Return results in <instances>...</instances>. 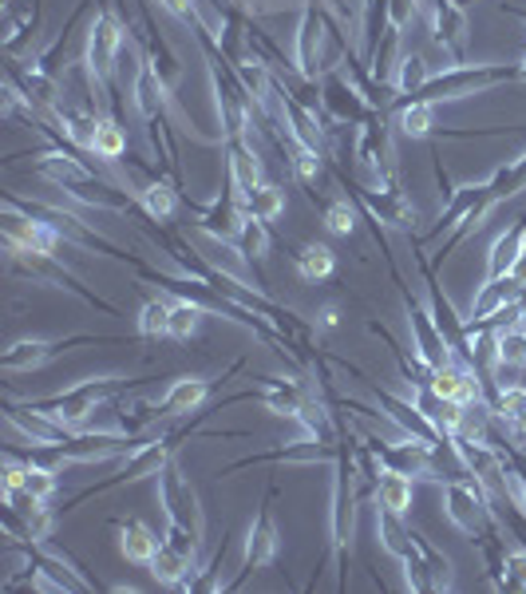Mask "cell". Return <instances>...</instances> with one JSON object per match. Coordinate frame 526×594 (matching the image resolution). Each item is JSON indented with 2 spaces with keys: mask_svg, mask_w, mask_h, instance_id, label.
Returning <instances> with one entry per match:
<instances>
[{
  "mask_svg": "<svg viewBox=\"0 0 526 594\" xmlns=\"http://www.w3.org/2000/svg\"><path fill=\"white\" fill-rule=\"evenodd\" d=\"M523 231H526V219H515V226H506L491 246V258H487V277H503L511 274L515 258L523 253Z\"/></svg>",
  "mask_w": 526,
  "mask_h": 594,
  "instance_id": "4dcf8cb0",
  "label": "cell"
},
{
  "mask_svg": "<svg viewBox=\"0 0 526 594\" xmlns=\"http://www.w3.org/2000/svg\"><path fill=\"white\" fill-rule=\"evenodd\" d=\"M313 396V388L301 385V376H262V405L274 417H293L305 408V400Z\"/></svg>",
  "mask_w": 526,
  "mask_h": 594,
  "instance_id": "484cf974",
  "label": "cell"
},
{
  "mask_svg": "<svg viewBox=\"0 0 526 594\" xmlns=\"http://www.w3.org/2000/svg\"><path fill=\"white\" fill-rule=\"evenodd\" d=\"M396 127L408 139H431L436 135V108L431 103H408L404 111H396Z\"/></svg>",
  "mask_w": 526,
  "mask_h": 594,
  "instance_id": "ab89813d",
  "label": "cell"
},
{
  "mask_svg": "<svg viewBox=\"0 0 526 594\" xmlns=\"http://www.w3.org/2000/svg\"><path fill=\"white\" fill-rule=\"evenodd\" d=\"M222 151H226V175H230L238 198L246 202L253 187L262 183V151L253 139H222Z\"/></svg>",
  "mask_w": 526,
  "mask_h": 594,
  "instance_id": "7402d4cb",
  "label": "cell"
},
{
  "mask_svg": "<svg viewBox=\"0 0 526 594\" xmlns=\"http://www.w3.org/2000/svg\"><path fill=\"white\" fill-rule=\"evenodd\" d=\"M274 499H277V484L270 480L265 484L262 504H258V516H253L250 531H246V547H241V567H238V579L226 583V591H238L253 571H265L270 562L277 559L281 550V531H277V519H274Z\"/></svg>",
  "mask_w": 526,
  "mask_h": 594,
  "instance_id": "9c48e42d",
  "label": "cell"
},
{
  "mask_svg": "<svg viewBox=\"0 0 526 594\" xmlns=\"http://www.w3.org/2000/svg\"><path fill=\"white\" fill-rule=\"evenodd\" d=\"M412 543H416V550L424 555V562L431 567V579H436V591H451L455 586V567H451V559L443 555V550L436 547V543L424 535L419 528H412Z\"/></svg>",
  "mask_w": 526,
  "mask_h": 594,
  "instance_id": "74e56055",
  "label": "cell"
},
{
  "mask_svg": "<svg viewBox=\"0 0 526 594\" xmlns=\"http://www.w3.org/2000/svg\"><path fill=\"white\" fill-rule=\"evenodd\" d=\"M159 507H163L166 523H178V528L195 531V535H206V516H202L198 492L175 460L159 472Z\"/></svg>",
  "mask_w": 526,
  "mask_h": 594,
  "instance_id": "4fadbf2b",
  "label": "cell"
},
{
  "mask_svg": "<svg viewBox=\"0 0 526 594\" xmlns=\"http://www.w3.org/2000/svg\"><path fill=\"white\" fill-rule=\"evenodd\" d=\"M494 364H511V369H526V321L494 330Z\"/></svg>",
  "mask_w": 526,
  "mask_h": 594,
  "instance_id": "d590c367",
  "label": "cell"
},
{
  "mask_svg": "<svg viewBox=\"0 0 526 594\" xmlns=\"http://www.w3.org/2000/svg\"><path fill=\"white\" fill-rule=\"evenodd\" d=\"M214 412H222V408L218 405H206V408H198L190 424H178V429H166V432H154V436H147L139 448H132L127 456H123V463L115 468V475H108L103 484L84 487L79 495H72V499L64 504V511H72V507H79V504H88V499L111 492V487H127V484H139V480H147V475H159L166 463L175 460V451L183 448V444L195 441V436H202V432H198V424H202L206 417H214Z\"/></svg>",
  "mask_w": 526,
  "mask_h": 594,
  "instance_id": "6da1fadb",
  "label": "cell"
},
{
  "mask_svg": "<svg viewBox=\"0 0 526 594\" xmlns=\"http://www.w3.org/2000/svg\"><path fill=\"white\" fill-rule=\"evenodd\" d=\"M416 16H419V0H388V28H400V33H404Z\"/></svg>",
  "mask_w": 526,
  "mask_h": 594,
  "instance_id": "bcb514c9",
  "label": "cell"
},
{
  "mask_svg": "<svg viewBox=\"0 0 526 594\" xmlns=\"http://www.w3.org/2000/svg\"><path fill=\"white\" fill-rule=\"evenodd\" d=\"M230 531H222V547L214 550V562H210V571L206 574H195V583H190V594H210V591H222L218 583V571H222V562H226V550H230Z\"/></svg>",
  "mask_w": 526,
  "mask_h": 594,
  "instance_id": "b9f144b4",
  "label": "cell"
},
{
  "mask_svg": "<svg viewBox=\"0 0 526 594\" xmlns=\"http://www.w3.org/2000/svg\"><path fill=\"white\" fill-rule=\"evenodd\" d=\"M345 187H349V195L356 198V207L364 210V219L380 222V226H392V231H404L412 234L419 222V210L412 207L404 198V190L400 187H364V183H352V178L337 175Z\"/></svg>",
  "mask_w": 526,
  "mask_h": 594,
  "instance_id": "8fae6325",
  "label": "cell"
},
{
  "mask_svg": "<svg viewBox=\"0 0 526 594\" xmlns=\"http://www.w3.org/2000/svg\"><path fill=\"white\" fill-rule=\"evenodd\" d=\"M159 4H163L178 24H187V28H198V24L206 21V16L198 12V0H159Z\"/></svg>",
  "mask_w": 526,
  "mask_h": 594,
  "instance_id": "f6af8a7d",
  "label": "cell"
},
{
  "mask_svg": "<svg viewBox=\"0 0 526 594\" xmlns=\"http://www.w3.org/2000/svg\"><path fill=\"white\" fill-rule=\"evenodd\" d=\"M337 321H340V309L333 306H321L317 309V318H313V325H317V333H329V330H337Z\"/></svg>",
  "mask_w": 526,
  "mask_h": 594,
  "instance_id": "7dc6e473",
  "label": "cell"
},
{
  "mask_svg": "<svg viewBox=\"0 0 526 594\" xmlns=\"http://www.w3.org/2000/svg\"><path fill=\"white\" fill-rule=\"evenodd\" d=\"M439 487H443V511H448V519L472 543H479L483 535L499 523L491 511V492H487L475 475H467V472L448 475V480H439Z\"/></svg>",
  "mask_w": 526,
  "mask_h": 594,
  "instance_id": "ba28073f",
  "label": "cell"
},
{
  "mask_svg": "<svg viewBox=\"0 0 526 594\" xmlns=\"http://www.w3.org/2000/svg\"><path fill=\"white\" fill-rule=\"evenodd\" d=\"M111 528H115V535H120L123 559L135 562V567H147V562L154 559V550L163 547V540H159V535H154V531L147 528L143 519L115 516V519H111Z\"/></svg>",
  "mask_w": 526,
  "mask_h": 594,
  "instance_id": "cb8c5ba5",
  "label": "cell"
},
{
  "mask_svg": "<svg viewBox=\"0 0 526 594\" xmlns=\"http://www.w3.org/2000/svg\"><path fill=\"white\" fill-rule=\"evenodd\" d=\"M503 591H526V547L506 550V586Z\"/></svg>",
  "mask_w": 526,
  "mask_h": 594,
  "instance_id": "ee69618b",
  "label": "cell"
},
{
  "mask_svg": "<svg viewBox=\"0 0 526 594\" xmlns=\"http://www.w3.org/2000/svg\"><path fill=\"white\" fill-rule=\"evenodd\" d=\"M321 219H325V231L337 234V238H352L356 234V219H361V207H356V198H333L325 202L321 210Z\"/></svg>",
  "mask_w": 526,
  "mask_h": 594,
  "instance_id": "f35d334b",
  "label": "cell"
},
{
  "mask_svg": "<svg viewBox=\"0 0 526 594\" xmlns=\"http://www.w3.org/2000/svg\"><path fill=\"white\" fill-rule=\"evenodd\" d=\"M321 108L329 115V123H340V127H364V123L373 120L376 108L368 103L352 76H345L340 67H329L325 76H321Z\"/></svg>",
  "mask_w": 526,
  "mask_h": 594,
  "instance_id": "5bb4252c",
  "label": "cell"
},
{
  "mask_svg": "<svg viewBox=\"0 0 526 594\" xmlns=\"http://www.w3.org/2000/svg\"><path fill=\"white\" fill-rule=\"evenodd\" d=\"M135 337H143V342H163V337H171V301H166V297L143 301L139 318H135Z\"/></svg>",
  "mask_w": 526,
  "mask_h": 594,
  "instance_id": "836d02e7",
  "label": "cell"
},
{
  "mask_svg": "<svg viewBox=\"0 0 526 594\" xmlns=\"http://www.w3.org/2000/svg\"><path fill=\"white\" fill-rule=\"evenodd\" d=\"M79 345H127V337H111V333H72V337H24V342L9 345L0 352V369L4 373H33L40 364L64 357L67 349H79Z\"/></svg>",
  "mask_w": 526,
  "mask_h": 594,
  "instance_id": "30bf717a",
  "label": "cell"
},
{
  "mask_svg": "<svg viewBox=\"0 0 526 594\" xmlns=\"http://www.w3.org/2000/svg\"><path fill=\"white\" fill-rule=\"evenodd\" d=\"M356 456H352V441H340V456L333 460V555H337V591L349 586V550L356 540Z\"/></svg>",
  "mask_w": 526,
  "mask_h": 594,
  "instance_id": "277c9868",
  "label": "cell"
},
{
  "mask_svg": "<svg viewBox=\"0 0 526 594\" xmlns=\"http://www.w3.org/2000/svg\"><path fill=\"white\" fill-rule=\"evenodd\" d=\"M202 318H210L206 309L183 297H171V342H195L202 330Z\"/></svg>",
  "mask_w": 526,
  "mask_h": 594,
  "instance_id": "8d00e7d4",
  "label": "cell"
},
{
  "mask_svg": "<svg viewBox=\"0 0 526 594\" xmlns=\"http://www.w3.org/2000/svg\"><path fill=\"white\" fill-rule=\"evenodd\" d=\"M241 219H246V210H241L238 190H234L230 175H226V183H222V195L214 198L210 207H202L195 214V231H202L206 238H214V243L234 246V238H238V231H241Z\"/></svg>",
  "mask_w": 526,
  "mask_h": 594,
  "instance_id": "e0dca14e",
  "label": "cell"
},
{
  "mask_svg": "<svg viewBox=\"0 0 526 594\" xmlns=\"http://www.w3.org/2000/svg\"><path fill=\"white\" fill-rule=\"evenodd\" d=\"M364 448H373L376 460H380L388 472H400V475H412V480H431V484H439L436 463H431L436 448H428V444L412 441V436H404V441H384V436H376V432H364Z\"/></svg>",
  "mask_w": 526,
  "mask_h": 594,
  "instance_id": "9a60e30c",
  "label": "cell"
},
{
  "mask_svg": "<svg viewBox=\"0 0 526 594\" xmlns=\"http://www.w3.org/2000/svg\"><path fill=\"white\" fill-rule=\"evenodd\" d=\"M4 420H9L16 432H24L33 444H64L76 436V429H67V424H60L55 417H48V412H40V408L33 405H24V400H12V396H4Z\"/></svg>",
  "mask_w": 526,
  "mask_h": 594,
  "instance_id": "44dd1931",
  "label": "cell"
},
{
  "mask_svg": "<svg viewBox=\"0 0 526 594\" xmlns=\"http://www.w3.org/2000/svg\"><path fill=\"white\" fill-rule=\"evenodd\" d=\"M518 190H526V151L515 154V159H506V163H499L491 171V175L483 178V198L475 202V210L460 222V226H455V231L448 234V243L439 246L436 258H431V262H436V270H443V262L451 258V250H455L460 243H467V238H472V234L479 231L483 222H487V214H491V210L499 207V202L515 198Z\"/></svg>",
  "mask_w": 526,
  "mask_h": 594,
  "instance_id": "5b68a950",
  "label": "cell"
},
{
  "mask_svg": "<svg viewBox=\"0 0 526 594\" xmlns=\"http://www.w3.org/2000/svg\"><path fill=\"white\" fill-rule=\"evenodd\" d=\"M523 79V67L518 64H448L443 72H431V79L416 96H396L388 115L404 111L408 103H448V99H463V96H479V91H491L499 84H515Z\"/></svg>",
  "mask_w": 526,
  "mask_h": 594,
  "instance_id": "3957f363",
  "label": "cell"
},
{
  "mask_svg": "<svg viewBox=\"0 0 526 594\" xmlns=\"http://www.w3.org/2000/svg\"><path fill=\"white\" fill-rule=\"evenodd\" d=\"M151 381H159V376H88V381H79V385L64 388V393H52V396H36V400H24V405L40 408V412H48V417H55L60 424H67V429L84 432V424L91 420V412H96L99 405H108V400H120V396L135 393V388L151 385Z\"/></svg>",
  "mask_w": 526,
  "mask_h": 594,
  "instance_id": "7a4b0ae2",
  "label": "cell"
},
{
  "mask_svg": "<svg viewBox=\"0 0 526 594\" xmlns=\"http://www.w3.org/2000/svg\"><path fill=\"white\" fill-rule=\"evenodd\" d=\"M9 253V274L12 277H28V282H45V286H55V289H67V294H76L84 306L99 309V313H111V318H120V309L103 301L96 289H88L79 282V274H72L55 253H36V250H24V246H4Z\"/></svg>",
  "mask_w": 526,
  "mask_h": 594,
  "instance_id": "52a82bcc",
  "label": "cell"
},
{
  "mask_svg": "<svg viewBox=\"0 0 526 594\" xmlns=\"http://www.w3.org/2000/svg\"><path fill=\"white\" fill-rule=\"evenodd\" d=\"M91 151L99 159H123L127 154V132H123V123L115 115H103L99 120V132H96V147Z\"/></svg>",
  "mask_w": 526,
  "mask_h": 594,
  "instance_id": "60d3db41",
  "label": "cell"
},
{
  "mask_svg": "<svg viewBox=\"0 0 526 594\" xmlns=\"http://www.w3.org/2000/svg\"><path fill=\"white\" fill-rule=\"evenodd\" d=\"M431 40L451 55V64H467V9L460 0H428Z\"/></svg>",
  "mask_w": 526,
  "mask_h": 594,
  "instance_id": "ac0fdd59",
  "label": "cell"
},
{
  "mask_svg": "<svg viewBox=\"0 0 526 594\" xmlns=\"http://www.w3.org/2000/svg\"><path fill=\"white\" fill-rule=\"evenodd\" d=\"M368 388H373L376 405L384 408V417L392 420V424L404 432V436H412V441H419V444H428V448H436V451H443L451 444V441H443V432H439L436 424H431V420L419 412L412 396H396V393H388V388L376 385V381H368Z\"/></svg>",
  "mask_w": 526,
  "mask_h": 594,
  "instance_id": "2e32d148",
  "label": "cell"
},
{
  "mask_svg": "<svg viewBox=\"0 0 526 594\" xmlns=\"http://www.w3.org/2000/svg\"><path fill=\"white\" fill-rule=\"evenodd\" d=\"M289 258H293L297 274L305 277V282H329V277L337 274V253L325 243H301L293 246Z\"/></svg>",
  "mask_w": 526,
  "mask_h": 594,
  "instance_id": "f546056e",
  "label": "cell"
},
{
  "mask_svg": "<svg viewBox=\"0 0 526 594\" xmlns=\"http://www.w3.org/2000/svg\"><path fill=\"white\" fill-rule=\"evenodd\" d=\"M412 499H416V480H412V475H400V472H388V468H384L380 484H376V504L392 507V511L408 516V511H412Z\"/></svg>",
  "mask_w": 526,
  "mask_h": 594,
  "instance_id": "d6a6232c",
  "label": "cell"
},
{
  "mask_svg": "<svg viewBox=\"0 0 526 594\" xmlns=\"http://www.w3.org/2000/svg\"><path fill=\"white\" fill-rule=\"evenodd\" d=\"M503 487H506V495H511V504H515V511L526 519V468H515V463H506Z\"/></svg>",
  "mask_w": 526,
  "mask_h": 594,
  "instance_id": "7bdbcfd3",
  "label": "cell"
},
{
  "mask_svg": "<svg viewBox=\"0 0 526 594\" xmlns=\"http://www.w3.org/2000/svg\"><path fill=\"white\" fill-rule=\"evenodd\" d=\"M241 210L250 214V219H258V222H265V226H274L281 214H286V190L277 187V183H258L253 187V195L241 202Z\"/></svg>",
  "mask_w": 526,
  "mask_h": 594,
  "instance_id": "1f68e13d",
  "label": "cell"
},
{
  "mask_svg": "<svg viewBox=\"0 0 526 594\" xmlns=\"http://www.w3.org/2000/svg\"><path fill=\"white\" fill-rule=\"evenodd\" d=\"M147 571L154 574V583L175 586V591H190V583H195V574H198V559L163 540V547L154 550V559L147 562Z\"/></svg>",
  "mask_w": 526,
  "mask_h": 594,
  "instance_id": "603a6c76",
  "label": "cell"
},
{
  "mask_svg": "<svg viewBox=\"0 0 526 594\" xmlns=\"http://www.w3.org/2000/svg\"><path fill=\"white\" fill-rule=\"evenodd\" d=\"M499 12H503V16H515V21L526 24V9H523V4H503Z\"/></svg>",
  "mask_w": 526,
  "mask_h": 594,
  "instance_id": "c3c4849f",
  "label": "cell"
},
{
  "mask_svg": "<svg viewBox=\"0 0 526 594\" xmlns=\"http://www.w3.org/2000/svg\"><path fill=\"white\" fill-rule=\"evenodd\" d=\"M515 297H523V286H518V282L511 274H503V277H483L479 294H475V301H472V318H467V321L491 318V313H499L503 306H511Z\"/></svg>",
  "mask_w": 526,
  "mask_h": 594,
  "instance_id": "83f0119b",
  "label": "cell"
},
{
  "mask_svg": "<svg viewBox=\"0 0 526 594\" xmlns=\"http://www.w3.org/2000/svg\"><path fill=\"white\" fill-rule=\"evenodd\" d=\"M345 441V436H340ZM340 456V448H329V444H321V441H297V444H286V448H270L262 451V456H241V460L226 463L222 468V480L234 472H241V468H262V463H333Z\"/></svg>",
  "mask_w": 526,
  "mask_h": 594,
  "instance_id": "d6986e66",
  "label": "cell"
},
{
  "mask_svg": "<svg viewBox=\"0 0 526 594\" xmlns=\"http://www.w3.org/2000/svg\"><path fill=\"white\" fill-rule=\"evenodd\" d=\"M0 231H4V246H24V250L36 253H55L64 246V234L48 226L40 219H28L16 207H4V219H0Z\"/></svg>",
  "mask_w": 526,
  "mask_h": 594,
  "instance_id": "ffe728a7",
  "label": "cell"
},
{
  "mask_svg": "<svg viewBox=\"0 0 526 594\" xmlns=\"http://www.w3.org/2000/svg\"><path fill=\"white\" fill-rule=\"evenodd\" d=\"M428 79H431V67H428V60H424V55L408 52V55H400V60H396V72H392L396 96H416V91L424 88Z\"/></svg>",
  "mask_w": 526,
  "mask_h": 594,
  "instance_id": "e575fe53",
  "label": "cell"
},
{
  "mask_svg": "<svg viewBox=\"0 0 526 594\" xmlns=\"http://www.w3.org/2000/svg\"><path fill=\"white\" fill-rule=\"evenodd\" d=\"M376 535H380V547L392 555L396 562L408 559L412 555V523H404V516L400 511H392V507H380L376 504Z\"/></svg>",
  "mask_w": 526,
  "mask_h": 594,
  "instance_id": "f1b7e54d",
  "label": "cell"
},
{
  "mask_svg": "<svg viewBox=\"0 0 526 594\" xmlns=\"http://www.w3.org/2000/svg\"><path fill=\"white\" fill-rule=\"evenodd\" d=\"M127 21L120 16L115 0H103L96 12V21L88 28V48H84V64H88L91 79L103 96H111V108L120 111V96H115V60H120V48L127 40Z\"/></svg>",
  "mask_w": 526,
  "mask_h": 594,
  "instance_id": "8992f818",
  "label": "cell"
},
{
  "mask_svg": "<svg viewBox=\"0 0 526 594\" xmlns=\"http://www.w3.org/2000/svg\"><path fill=\"white\" fill-rule=\"evenodd\" d=\"M241 369H246V357H238V361H234L222 376H175V381L166 385L163 396H154V412H159V420L198 412V408H206L210 396L218 393L230 376H238Z\"/></svg>",
  "mask_w": 526,
  "mask_h": 594,
  "instance_id": "7c38bea8",
  "label": "cell"
},
{
  "mask_svg": "<svg viewBox=\"0 0 526 594\" xmlns=\"http://www.w3.org/2000/svg\"><path fill=\"white\" fill-rule=\"evenodd\" d=\"M431 388L448 400H460V405H472V400H483V381L475 376V364L467 361H448L443 369L431 373Z\"/></svg>",
  "mask_w": 526,
  "mask_h": 594,
  "instance_id": "d4e9b609",
  "label": "cell"
},
{
  "mask_svg": "<svg viewBox=\"0 0 526 594\" xmlns=\"http://www.w3.org/2000/svg\"><path fill=\"white\" fill-rule=\"evenodd\" d=\"M178 202H183V190H178L175 183H166L163 175L147 178L143 187H139V207H143L147 219L159 222V226H166V222H175Z\"/></svg>",
  "mask_w": 526,
  "mask_h": 594,
  "instance_id": "4316f807",
  "label": "cell"
}]
</instances>
